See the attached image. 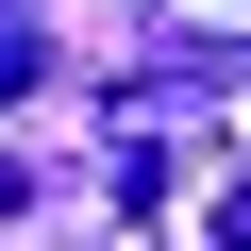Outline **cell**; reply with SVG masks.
Segmentation results:
<instances>
[{"mask_svg": "<svg viewBox=\"0 0 251 251\" xmlns=\"http://www.w3.org/2000/svg\"><path fill=\"white\" fill-rule=\"evenodd\" d=\"M34 67H50V34H34V0H0V100H17Z\"/></svg>", "mask_w": 251, "mask_h": 251, "instance_id": "6da1fadb", "label": "cell"}, {"mask_svg": "<svg viewBox=\"0 0 251 251\" xmlns=\"http://www.w3.org/2000/svg\"><path fill=\"white\" fill-rule=\"evenodd\" d=\"M218 251H251V184H234V201H218Z\"/></svg>", "mask_w": 251, "mask_h": 251, "instance_id": "7a4b0ae2", "label": "cell"}]
</instances>
